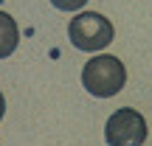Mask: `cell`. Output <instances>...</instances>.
Wrapping results in <instances>:
<instances>
[{
  "instance_id": "1",
  "label": "cell",
  "mask_w": 152,
  "mask_h": 146,
  "mask_svg": "<svg viewBox=\"0 0 152 146\" xmlns=\"http://www.w3.org/2000/svg\"><path fill=\"white\" fill-rule=\"evenodd\" d=\"M124 81H127L124 62L110 56V54L93 56V59H87V65L82 68V84L96 98H113L115 93H121Z\"/></svg>"
},
{
  "instance_id": "2",
  "label": "cell",
  "mask_w": 152,
  "mask_h": 146,
  "mask_svg": "<svg viewBox=\"0 0 152 146\" xmlns=\"http://www.w3.org/2000/svg\"><path fill=\"white\" fill-rule=\"evenodd\" d=\"M115 31L113 23L104 14H96V11H82V14H73L71 25H68V39H71L73 48L85 51V54H93V51H104L110 42H113Z\"/></svg>"
},
{
  "instance_id": "3",
  "label": "cell",
  "mask_w": 152,
  "mask_h": 146,
  "mask_svg": "<svg viewBox=\"0 0 152 146\" xmlns=\"http://www.w3.org/2000/svg\"><path fill=\"white\" fill-rule=\"evenodd\" d=\"M104 141L110 146H144L147 141V121L138 110L121 107L107 118Z\"/></svg>"
},
{
  "instance_id": "4",
  "label": "cell",
  "mask_w": 152,
  "mask_h": 146,
  "mask_svg": "<svg viewBox=\"0 0 152 146\" xmlns=\"http://www.w3.org/2000/svg\"><path fill=\"white\" fill-rule=\"evenodd\" d=\"M17 45H20V28H17L11 14L0 11V59L11 56L17 51Z\"/></svg>"
},
{
  "instance_id": "5",
  "label": "cell",
  "mask_w": 152,
  "mask_h": 146,
  "mask_svg": "<svg viewBox=\"0 0 152 146\" xmlns=\"http://www.w3.org/2000/svg\"><path fill=\"white\" fill-rule=\"evenodd\" d=\"M51 3H54L59 11H79L87 0H51Z\"/></svg>"
},
{
  "instance_id": "6",
  "label": "cell",
  "mask_w": 152,
  "mask_h": 146,
  "mask_svg": "<svg viewBox=\"0 0 152 146\" xmlns=\"http://www.w3.org/2000/svg\"><path fill=\"white\" fill-rule=\"evenodd\" d=\"M6 115V98H3V93H0V118Z\"/></svg>"
}]
</instances>
